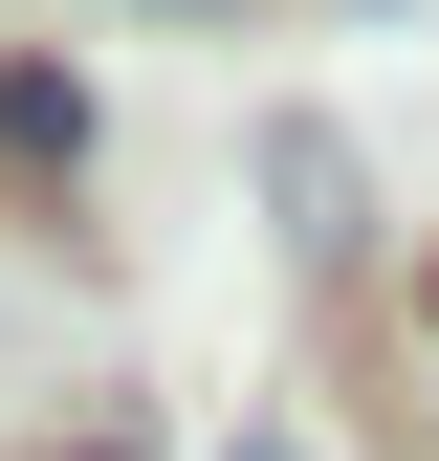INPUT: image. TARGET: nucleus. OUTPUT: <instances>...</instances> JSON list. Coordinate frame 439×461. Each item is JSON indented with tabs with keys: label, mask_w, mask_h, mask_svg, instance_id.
Returning <instances> with one entry per match:
<instances>
[{
	"label": "nucleus",
	"mask_w": 439,
	"mask_h": 461,
	"mask_svg": "<svg viewBox=\"0 0 439 461\" xmlns=\"http://www.w3.org/2000/svg\"><path fill=\"white\" fill-rule=\"evenodd\" d=\"M373 23H439V0H373Z\"/></svg>",
	"instance_id": "nucleus-1"
},
{
	"label": "nucleus",
	"mask_w": 439,
	"mask_h": 461,
	"mask_svg": "<svg viewBox=\"0 0 439 461\" xmlns=\"http://www.w3.org/2000/svg\"><path fill=\"white\" fill-rule=\"evenodd\" d=\"M242 461H308V439H242Z\"/></svg>",
	"instance_id": "nucleus-2"
}]
</instances>
